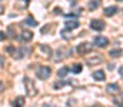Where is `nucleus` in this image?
Segmentation results:
<instances>
[{"label": "nucleus", "instance_id": "f257e3e1", "mask_svg": "<svg viewBox=\"0 0 123 107\" xmlns=\"http://www.w3.org/2000/svg\"><path fill=\"white\" fill-rule=\"evenodd\" d=\"M23 83H25V87H26L27 96H29V97H34V96H36V93H37V90H36V87H34L33 80L29 79V77H25V79H23Z\"/></svg>", "mask_w": 123, "mask_h": 107}, {"label": "nucleus", "instance_id": "f03ea898", "mask_svg": "<svg viewBox=\"0 0 123 107\" xmlns=\"http://www.w3.org/2000/svg\"><path fill=\"white\" fill-rule=\"evenodd\" d=\"M50 74H52V69L49 66H40L36 70V77L40 80H46L47 77H50Z\"/></svg>", "mask_w": 123, "mask_h": 107}, {"label": "nucleus", "instance_id": "7ed1b4c3", "mask_svg": "<svg viewBox=\"0 0 123 107\" xmlns=\"http://www.w3.org/2000/svg\"><path fill=\"white\" fill-rule=\"evenodd\" d=\"M77 53L80 54V56H85V54H87V53H90L93 50V44L92 43H87V41H85V43H80L79 46H77Z\"/></svg>", "mask_w": 123, "mask_h": 107}, {"label": "nucleus", "instance_id": "20e7f679", "mask_svg": "<svg viewBox=\"0 0 123 107\" xmlns=\"http://www.w3.org/2000/svg\"><path fill=\"white\" fill-rule=\"evenodd\" d=\"M31 53V49L29 46H23V47H20L17 51H14V57L16 59H23V57H26V56H29Z\"/></svg>", "mask_w": 123, "mask_h": 107}, {"label": "nucleus", "instance_id": "39448f33", "mask_svg": "<svg viewBox=\"0 0 123 107\" xmlns=\"http://www.w3.org/2000/svg\"><path fill=\"white\" fill-rule=\"evenodd\" d=\"M93 44L97 46V47H106L109 44V39L105 37V36H94L93 39Z\"/></svg>", "mask_w": 123, "mask_h": 107}, {"label": "nucleus", "instance_id": "423d86ee", "mask_svg": "<svg viewBox=\"0 0 123 107\" xmlns=\"http://www.w3.org/2000/svg\"><path fill=\"white\" fill-rule=\"evenodd\" d=\"M90 29L92 30H96V32H102L105 29V22L99 20V19H94L90 22Z\"/></svg>", "mask_w": 123, "mask_h": 107}, {"label": "nucleus", "instance_id": "0eeeda50", "mask_svg": "<svg viewBox=\"0 0 123 107\" xmlns=\"http://www.w3.org/2000/svg\"><path fill=\"white\" fill-rule=\"evenodd\" d=\"M72 54V50H69V49H60L57 53H56V57H55V62H60L63 59H66L67 56H70Z\"/></svg>", "mask_w": 123, "mask_h": 107}, {"label": "nucleus", "instance_id": "6e6552de", "mask_svg": "<svg viewBox=\"0 0 123 107\" xmlns=\"http://www.w3.org/2000/svg\"><path fill=\"white\" fill-rule=\"evenodd\" d=\"M102 62H103V56H100V54H94L93 57H87V60H86V63L89 66H97Z\"/></svg>", "mask_w": 123, "mask_h": 107}, {"label": "nucleus", "instance_id": "1a4fd4ad", "mask_svg": "<svg viewBox=\"0 0 123 107\" xmlns=\"http://www.w3.org/2000/svg\"><path fill=\"white\" fill-rule=\"evenodd\" d=\"M19 39L22 40V41H25V43H29L33 40V33H31L30 30H23L20 36H19Z\"/></svg>", "mask_w": 123, "mask_h": 107}, {"label": "nucleus", "instance_id": "9d476101", "mask_svg": "<svg viewBox=\"0 0 123 107\" xmlns=\"http://www.w3.org/2000/svg\"><path fill=\"white\" fill-rule=\"evenodd\" d=\"M106 91L110 93V94H117V93L120 91V87H119V84H116V83H110V84H107Z\"/></svg>", "mask_w": 123, "mask_h": 107}, {"label": "nucleus", "instance_id": "9b49d317", "mask_svg": "<svg viewBox=\"0 0 123 107\" xmlns=\"http://www.w3.org/2000/svg\"><path fill=\"white\" fill-rule=\"evenodd\" d=\"M117 11H119L117 6H109V7H106V9H105V16L112 17V16H115Z\"/></svg>", "mask_w": 123, "mask_h": 107}, {"label": "nucleus", "instance_id": "f8f14e48", "mask_svg": "<svg viewBox=\"0 0 123 107\" xmlns=\"http://www.w3.org/2000/svg\"><path fill=\"white\" fill-rule=\"evenodd\" d=\"M79 26H80V23H79L77 20H67V22L64 23V27H66L67 30H70V32H72L73 29H77Z\"/></svg>", "mask_w": 123, "mask_h": 107}, {"label": "nucleus", "instance_id": "ddd939ff", "mask_svg": "<svg viewBox=\"0 0 123 107\" xmlns=\"http://www.w3.org/2000/svg\"><path fill=\"white\" fill-rule=\"evenodd\" d=\"M93 79L97 81H103V80H106V74L103 70H96L93 71Z\"/></svg>", "mask_w": 123, "mask_h": 107}, {"label": "nucleus", "instance_id": "4468645a", "mask_svg": "<svg viewBox=\"0 0 123 107\" xmlns=\"http://www.w3.org/2000/svg\"><path fill=\"white\" fill-rule=\"evenodd\" d=\"M12 104H13V107H23L25 106V97H23V96L16 97V100H14Z\"/></svg>", "mask_w": 123, "mask_h": 107}, {"label": "nucleus", "instance_id": "2eb2a0df", "mask_svg": "<svg viewBox=\"0 0 123 107\" xmlns=\"http://www.w3.org/2000/svg\"><path fill=\"white\" fill-rule=\"evenodd\" d=\"M100 4H102V0H90V1H89V6H87V7H89L90 10H96V9H97V7L100 6Z\"/></svg>", "mask_w": 123, "mask_h": 107}, {"label": "nucleus", "instance_id": "dca6fc26", "mask_svg": "<svg viewBox=\"0 0 123 107\" xmlns=\"http://www.w3.org/2000/svg\"><path fill=\"white\" fill-rule=\"evenodd\" d=\"M25 24H27V26H31V27H36L39 23H37V20H34L31 16H29V17L25 20Z\"/></svg>", "mask_w": 123, "mask_h": 107}, {"label": "nucleus", "instance_id": "f3484780", "mask_svg": "<svg viewBox=\"0 0 123 107\" xmlns=\"http://www.w3.org/2000/svg\"><path fill=\"white\" fill-rule=\"evenodd\" d=\"M110 57H113V59H117V57H120V54H122V49H113V50H110Z\"/></svg>", "mask_w": 123, "mask_h": 107}, {"label": "nucleus", "instance_id": "a211bd4d", "mask_svg": "<svg viewBox=\"0 0 123 107\" xmlns=\"http://www.w3.org/2000/svg\"><path fill=\"white\" fill-rule=\"evenodd\" d=\"M72 73H74V74H77V73H80L82 71V64L80 63H76V64H73V67L70 69Z\"/></svg>", "mask_w": 123, "mask_h": 107}, {"label": "nucleus", "instance_id": "6ab92c4d", "mask_svg": "<svg viewBox=\"0 0 123 107\" xmlns=\"http://www.w3.org/2000/svg\"><path fill=\"white\" fill-rule=\"evenodd\" d=\"M69 71H70V69H69V67H66V66H64V67H62L60 70L57 71V76H59V77H64V76H66V74H67V73H69Z\"/></svg>", "mask_w": 123, "mask_h": 107}, {"label": "nucleus", "instance_id": "aec40b11", "mask_svg": "<svg viewBox=\"0 0 123 107\" xmlns=\"http://www.w3.org/2000/svg\"><path fill=\"white\" fill-rule=\"evenodd\" d=\"M40 50L44 53V54H47V56H50L52 54V50H50V47L49 46H44V44H40Z\"/></svg>", "mask_w": 123, "mask_h": 107}, {"label": "nucleus", "instance_id": "412c9836", "mask_svg": "<svg viewBox=\"0 0 123 107\" xmlns=\"http://www.w3.org/2000/svg\"><path fill=\"white\" fill-rule=\"evenodd\" d=\"M64 84H66V81H56V83L53 84V87H55V89H62Z\"/></svg>", "mask_w": 123, "mask_h": 107}, {"label": "nucleus", "instance_id": "4be33fe9", "mask_svg": "<svg viewBox=\"0 0 123 107\" xmlns=\"http://www.w3.org/2000/svg\"><path fill=\"white\" fill-rule=\"evenodd\" d=\"M62 37H63V39H69V37H70V36H69V30H67V29L62 32Z\"/></svg>", "mask_w": 123, "mask_h": 107}, {"label": "nucleus", "instance_id": "5701e85b", "mask_svg": "<svg viewBox=\"0 0 123 107\" xmlns=\"http://www.w3.org/2000/svg\"><path fill=\"white\" fill-rule=\"evenodd\" d=\"M4 39H6V33L4 32H0V41H3Z\"/></svg>", "mask_w": 123, "mask_h": 107}, {"label": "nucleus", "instance_id": "b1692460", "mask_svg": "<svg viewBox=\"0 0 123 107\" xmlns=\"http://www.w3.org/2000/svg\"><path fill=\"white\" fill-rule=\"evenodd\" d=\"M4 66V59H3V56H0V69Z\"/></svg>", "mask_w": 123, "mask_h": 107}, {"label": "nucleus", "instance_id": "393cba45", "mask_svg": "<svg viewBox=\"0 0 123 107\" xmlns=\"http://www.w3.org/2000/svg\"><path fill=\"white\" fill-rule=\"evenodd\" d=\"M60 13H62V9L56 7V9H55V14H60Z\"/></svg>", "mask_w": 123, "mask_h": 107}, {"label": "nucleus", "instance_id": "a878e982", "mask_svg": "<svg viewBox=\"0 0 123 107\" xmlns=\"http://www.w3.org/2000/svg\"><path fill=\"white\" fill-rule=\"evenodd\" d=\"M119 74L123 76V66H122V67H119Z\"/></svg>", "mask_w": 123, "mask_h": 107}, {"label": "nucleus", "instance_id": "bb28decb", "mask_svg": "<svg viewBox=\"0 0 123 107\" xmlns=\"http://www.w3.org/2000/svg\"><path fill=\"white\" fill-rule=\"evenodd\" d=\"M1 90H3V83L0 81V93H1Z\"/></svg>", "mask_w": 123, "mask_h": 107}, {"label": "nucleus", "instance_id": "cd10ccee", "mask_svg": "<svg viewBox=\"0 0 123 107\" xmlns=\"http://www.w3.org/2000/svg\"><path fill=\"white\" fill-rule=\"evenodd\" d=\"M3 13V6H0V14Z\"/></svg>", "mask_w": 123, "mask_h": 107}, {"label": "nucleus", "instance_id": "c85d7f7f", "mask_svg": "<svg viewBox=\"0 0 123 107\" xmlns=\"http://www.w3.org/2000/svg\"><path fill=\"white\" fill-rule=\"evenodd\" d=\"M117 107H123V101H122V103H119V104H117Z\"/></svg>", "mask_w": 123, "mask_h": 107}, {"label": "nucleus", "instance_id": "c756f323", "mask_svg": "<svg viewBox=\"0 0 123 107\" xmlns=\"http://www.w3.org/2000/svg\"><path fill=\"white\" fill-rule=\"evenodd\" d=\"M117 1H123V0H117Z\"/></svg>", "mask_w": 123, "mask_h": 107}]
</instances>
